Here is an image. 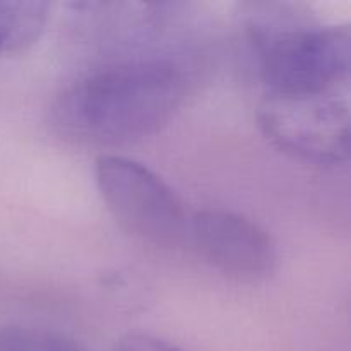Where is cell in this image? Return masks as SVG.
Segmentation results:
<instances>
[{
  "instance_id": "8",
  "label": "cell",
  "mask_w": 351,
  "mask_h": 351,
  "mask_svg": "<svg viewBox=\"0 0 351 351\" xmlns=\"http://www.w3.org/2000/svg\"><path fill=\"white\" fill-rule=\"evenodd\" d=\"M115 351H184L165 339L144 332H130L120 338L115 345Z\"/></svg>"
},
{
  "instance_id": "1",
  "label": "cell",
  "mask_w": 351,
  "mask_h": 351,
  "mask_svg": "<svg viewBox=\"0 0 351 351\" xmlns=\"http://www.w3.org/2000/svg\"><path fill=\"white\" fill-rule=\"evenodd\" d=\"M187 89L185 65L170 55L117 60L86 72L60 93L55 125L89 143H134L167 125Z\"/></svg>"
},
{
  "instance_id": "3",
  "label": "cell",
  "mask_w": 351,
  "mask_h": 351,
  "mask_svg": "<svg viewBox=\"0 0 351 351\" xmlns=\"http://www.w3.org/2000/svg\"><path fill=\"white\" fill-rule=\"evenodd\" d=\"M257 122L274 147L297 160L336 167L350 158V103L339 91L315 95L267 93Z\"/></svg>"
},
{
  "instance_id": "6",
  "label": "cell",
  "mask_w": 351,
  "mask_h": 351,
  "mask_svg": "<svg viewBox=\"0 0 351 351\" xmlns=\"http://www.w3.org/2000/svg\"><path fill=\"white\" fill-rule=\"evenodd\" d=\"M50 5L38 0H0V55L26 50L43 33Z\"/></svg>"
},
{
  "instance_id": "2",
  "label": "cell",
  "mask_w": 351,
  "mask_h": 351,
  "mask_svg": "<svg viewBox=\"0 0 351 351\" xmlns=\"http://www.w3.org/2000/svg\"><path fill=\"white\" fill-rule=\"evenodd\" d=\"M261 75L273 95L339 91L351 67L348 26H321L288 14H259L249 23Z\"/></svg>"
},
{
  "instance_id": "5",
  "label": "cell",
  "mask_w": 351,
  "mask_h": 351,
  "mask_svg": "<svg viewBox=\"0 0 351 351\" xmlns=\"http://www.w3.org/2000/svg\"><path fill=\"white\" fill-rule=\"evenodd\" d=\"M191 235L199 254L226 274L261 278L273 273L278 250L257 223L226 209H204L191 219Z\"/></svg>"
},
{
  "instance_id": "4",
  "label": "cell",
  "mask_w": 351,
  "mask_h": 351,
  "mask_svg": "<svg viewBox=\"0 0 351 351\" xmlns=\"http://www.w3.org/2000/svg\"><path fill=\"white\" fill-rule=\"evenodd\" d=\"M96 184L117 221L134 235L173 247L187 233V216L173 191L146 165L103 154L96 161Z\"/></svg>"
},
{
  "instance_id": "7",
  "label": "cell",
  "mask_w": 351,
  "mask_h": 351,
  "mask_svg": "<svg viewBox=\"0 0 351 351\" xmlns=\"http://www.w3.org/2000/svg\"><path fill=\"white\" fill-rule=\"evenodd\" d=\"M0 351H88L81 343L55 331L9 326L0 328Z\"/></svg>"
}]
</instances>
